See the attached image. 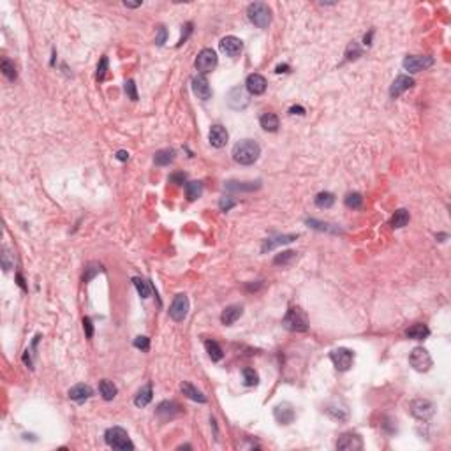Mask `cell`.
Returning a JSON list of instances; mask_svg holds the SVG:
<instances>
[{"label":"cell","mask_w":451,"mask_h":451,"mask_svg":"<svg viewBox=\"0 0 451 451\" xmlns=\"http://www.w3.org/2000/svg\"><path fill=\"white\" fill-rule=\"evenodd\" d=\"M259 155H261V146L252 139H242L233 148V159L242 166L254 164L259 159Z\"/></svg>","instance_id":"1"},{"label":"cell","mask_w":451,"mask_h":451,"mask_svg":"<svg viewBox=\"0 0 451 451\" xmlns=\"http://www.w3.org/2000/svg\"><path fill=\"white\" fill-rule=\"evenodd\" d=\"M247 16H249L250 23L257 26V28H266L272 23V11L265 2H254L247 7Z\"/></svg>","instance_id":"3"},{"label":"cell","mask_w":451,"mask_h":451,"mask_svg":"<svg viewBox=\"0 0 451 451\" xmlns=\"http://www.w3.org/2000/svg\"><path fill=\"white\" fill-rule=\"evenodd\" d=\"M249 104H250V95H249V92H247L245 86L238 85V86H235V88L229 90V93H228L229 108L240 111V109H245Z\"/></svg>","instance_id":"7"},{"label":"cell","mask_w":451,"mask_h":451,"mask_svg":"<svg viewBox=\"0 0 451 451\" xmlns=\"http://www.w3.org/2000/svg\"><path fill=\"white\" fill-rule=\"evenodd\" d=\"M205 347H206L208 356L212 358V362H220V360H222L224 353H222V349H220V346L215 342V340H206Z\"/></svg>","instance_id":"31"},{"label":"cell","mask_w":451,"mask_h":451,"mask_svg":"<svg viewBox=\"0 0 451 451\" xmlns=\"http://www.w3.org/2000/svg\"><path fill=\"white\" fill-rule=\"evenodd\" d=\"M134 347H138V349H141V351H148L150 349V339L148 337H143V335L136 337Z\"/></svg>","instance_id":"44"},{"label":"cell","mask_w":451,"mask_h":451,"mask_svg":"<svg viewBox=\"0 0 451 451\" xmlns=\"http://www.w3.org/2000/svg\"><path fill=\"white\" fill-rule=\"evenodd\" d=\"M192 92H194L196 95H198V99H201V101H208V99L212 97L210 83L203 74L196 76V78L192 79Z\"/></svg>","instance_id":"16"},{"label":"cell","mask_w":451,"mask_h":451,"mask_svg":"<svg viewBox=\"0 0 451 451\" xmlns=\"http://www.w3.org/2000/svg\"><path fill=\"white\" fill-rule=\"evenodd\" d=\"M287 69H289V65L284 63V65H279V67H277V72H287Z\"/></svg>","instance_id":"51"},{"label":"cell","mask_w":451,"mask_h":451,"mask_svg":"<svg viewBox=\"0 0 451 451\" xmlns=\"http://www.w3.org/2000/svg\"><path fill=\"white\" fill-rule=\"evenodd\" d=\"M273 416H275V420L280 423V425H289V423L295 422V418H296L295 407H293L289 402H282V404H279V406H275Z\"/></svg>","instance_id":"14"},{"label":"cell","mask_w":451,"mask_h":451,"mask_svg":"<svg viewBox=\"0 0 451 451\" xmlns=\"http://www.w3.org/2000/svg\"><path fill=\"white\" fill-rule=\"evenodd\" d=\"M92 397V388H90L88 384H76L69 390V399L74 400V402H85Z\"/></svg>","instance_id":"20"},{"label":"cell","mask_w":451,"mask_h":451,"mask_svg":"<svg viewBox=\"0 0 451 451\" xmlns=\"http://www.w3.org/2000/svg\"><path fill=\"white\" fill-rule=\"evenodd\" d=\"M125 93L131 97V101H138V92H136V85L132 79H127L125 81Z\"/></svg>","instance_id":"43"},{"label":"cell","mask_w":451,"mask_h":451,"mask_svg":"<svg viewBox=\"0 0 451 451\" xmlns=\"http://www.w3.org/2000/svg\"><path fill=\"white\" fill-rule=\"evenodd\" d=\"M295 259H296V252H295V250H284V252H280V254H277V256H275V259H273V265L286 266V265H291Z\"/></svg>","instance_id":"32"},{"label":"cell","mask_w":451,"mask_h":451,"mask_svg":"<svg viewBox=\"0 0 451 451\" xmlns=\"http://www.w3.org/2000/svg\"><path fill=\"white\" fill-rule=\"evenodd\" d=\"M99 272H102V266L99 263H90L85 268V275H83V282H90L93 277L97 275Z\"/></svg>","instance_id":"39"},{"label":"cell","mask_w":451,"mask_h":451,"mask_svg":"<svg viewBox=\"0 0 451 451\" xmlns=\"http://www.w3.org/2000/svg\"><path fill=\"white\" fill-rule=\"evenodd\" d=\"M217 63H219V58H217V53L210 48H205L199 51L198 58H196V69L201 72L203 76L212 72L213 69L217 67Z\"/></svg>","instance_id":"6"},{"label":"cell","mask_w":451,"mask_h":451,"mask_svg":"<svg viewBox=\"0 0 451 451\" xmlns=\"http://www.w3.org/2000/svg\"><path fill=\"white\" fill-rule=\"evenodd\" d=\"M266 78L261 74H257V72H254V74H249L245 79V88L249 93H252V95H261V93L266 92Z\"/></svg>","instance_id":"15"},{"label":"cell","mask_w":451,"mask_h":451,"mask_svg":"<svg viewBox=\"0 0 451 451\" xmlns=\"http://www.w3.org/2000/svg\"><path fill=\"white\" fill-rule=\"evenodd\" d=\"M99 392H101V395L104 400H113L116 397V393H118V390H116V386L111 383V381L102 379L101 383H99Z\"/></svg>","instance_id":"29"},{"label":"cell","mask_w":451,"mask_h":451,"mask_svg":"<svg viewBox=\"0 0 451 451\" xmlns=\"http://www.w3.org/2000/svg\"><path fill=\"white\" fill-rule=\"evenodd\" d=\"M409 212H407L406 208H400V210H397L395 213H393V217H392V228H395V229H400V228H404V226H407V222H409Z\"/></svg>","instance_id":"30"},{"label":"cell","mask_w":451,"mask_h":451,"mask_svg":"<svg viewBox=\"0 0 451 451\" xmlns=\"http://www.w3.org/2000/svg\"><path fill=\"white\" fill-rule=\"evenodd\" d=\"M344 203H346L347 208H360V206L363 205V198H362V194H358V192H351V194L346 196Z\"/></svg>","instance_id":"37"},{"label":"cell","mask_w":451,"mask_h":451,"mask_svg":"<svg viewBox=\"0 0 451 451\" xmlns=\"http://www.w3.org/2000/svg\"><path fill=\"white\" fill-rule=\"evenodd\" d=\"M259 123H261V127L265 129V131L268 132H277L279 131V116L275 115V113H265V115L259 118Z\"/></svg>","instance_id":"25"},{"label":"cell","mask_w":451,"mask_h":451,"mask_svg":"<svg viewBox=\"0 0 451 451\" xmlns=\"http://www.w3.org/2000/svg\"><path fill=\"white\" fill-rule=\"evenodd\" d=\"M409 363L418 372H429L432 369V356L425 347H414L409 354Z\"/></svg>","instance_id":"5"},{"label":"cell","mask_w":451,"mask_h":451,"mask_svg":"<svg viewBox=\"0 0 451 451\" xmlns=\"http://www.w3.org/2000/svg\"><path fill=\"white\" fill-rule=\"evenodd\" d=\"M0 69H2V74H4L9 81H14L16 79V67H14V63H12L11 60H2Z\"/></svg>","instance_id":"35"},{"label":"cell","mask_w":451,"mask_h":451,"mask_svg":"<svg viewBox=\"0 0 451 451\" xmlns=\"http://www.w3.org/2000/svg\"><path fill=\"white\" fill-rule=\"evenodd\" d=\"M219 48H220V51H222L226 56H231V58H235V56H238L240 53H242L243 42H242V39L235 37V35H226V37H224L222 41L219 42Z\"/></svg>","instance_id":"13"},{"label":"cell","mask_w":451,"mask_h":451,"mask_svg":"<svg viewBox=\"0 0 451 451\" xmlns=\"http://www.w3.org/2000/svg\"><path fill=\"white\" fill-rule=\"evenodd\" d=\"M314 201H316V205L319 206V208H330V206L335 203V196H333L332 192H319Z\"/></svg>","instance_id":"34"},{"label":"cell","mask_w":451,"mask_h":451,"mask_svg":"<svg viewBox=\"0 0 451 451\" xmlns=\"http://www.w3.org/2000/svg\"><path fill=\"white\" fill-rule=\"evenodd\" d=\"M434 58L432 56H422V55H409L404 58V69L409 72H422L425 69L432 67Z\"/></svg>","instance_id":"11"},{"label":"cell","mask_w":451,"mask_h":451,"mask_svg":"<svg viewBox=\"0 0 451 451\" xmlns=\"http://www.w3.org/2000/svg\"><path fill=\"white\" fill-rule=\"evenodd\" d=\"M180 390H182V393L187 397V399L190 400H194V402H199V404H205L206 402V397L203 395L201 392H199L198 388H194L190 383H182L180 384Z\"/></svg>","instance_id":"23"},{"label":"cell","mask_w":451,"mask_h":451,"mask_svg":"<svg viewBox=\"0 0 451 451\" xmlns=\"http://www.w3.org/2000/svg\"><path fill=\"white\" fill-rule=\"evenodd\" d=\"M178 413H180V407L176 406L175 402H162V404H159V407H157V416H159L160 420H164V422L175 418Z\"/></svg>","instance_id":"21"},{"label":"cell","mask_w":451,"mask_h":451,"mask_svg":"<svg viewBox=\"0 0 451 451\" xmlns=\"http://www.w3.org/2000/svg\"><path fill=\"white\" fill-rule=\"evenodd\" d=\"M226 189L228 190H245V192H250V190H256L261 187V182H226Z\"/></svg>","instance_id":"28"},{"label":"cell","mask_w":451,"mask_h":451,"mask_svg":"<svg viewBox=\"0 0 451 451\" xmlns=\"http://www.w3.org/2000/svg\"><path fill=\"white\" fill-rule=\"evenodd\" d=\"M123 5H125V7H138V5H141V2H123Z\"/></svg>","instance_id":"50"},{"label":"cell","mask_w":451,"mask_h":451,"mask_svg":"<svg viewBox=\"0 0 451 451\" xmlns=\"http://www.w3.org/2000/svg\"><path fill=\"white\" fill-rule=\"evenodd\" d=\"M83 328H85V332H86V337L92 339L93 337V325H92V319H90V317H85V319H83Z\"/></svg>","instance_id":"46"},{"label":"cell","mask_w":451,"mask_h":451,"mask_svg":"<svg viewBox=\"0 0 451 451\" xmlns=\"http://www.w3.org/2000/svg\"><path fill=\"white\" fill-rule=\"evenodd\" d=\"M185 192H187V198H189L190 201H194V199H198L199 196L203 194V183L201 182H189L185 185Z\"/></svg>","instance_id":"33"},{"label":"cell","mask_w":451,"mask_h":451,"mask_svg":"<svg viewBox=\"0 0 451 451\" xmlns=\"http://www.w3.org/2000/svg\"><path fill=\"white\" fill-rule=\"evenodd\" d=\"M337 450L360 451V450H363V439L358 436V434H353V432L342 434L340 439L337 441Z\"/></svg>","instance_id":"12"},{"label":"cell","mask_w":451,"mask_h":451,"mask_svg":"<svg viewBox=\"0 0 451 451\" xmlns=\"http://www.w3.org/2000/svg\"><path fill=\"white\" fill-rule=\"evenodd\" d=\"M330 360L333 362V365H335L337 370L346 372V370H349L351 365H353L354 353L349 349H346V347H339V349H333L332 353H330Z\"/></svg>","instance_id":"8"},{"label":"cell","mask_w":451,"mask_h":451,"mask_svg":"<svg viewBox=\"0 0 451 451\" xmlns=\"http://www.w3.org/2000/svg\"><path fill=\"white\" fill-rule=\"evenodd\" d=\"M411 409V414H413L414 418H418V420H430V418L434 416V413H436V406H434L430 400L427 399H416L411 402L409 406Z\"/></svg>","instance_id":"9"},{"label":"cell","mask_w":451,"mask_h":451,"mask_svg":"<svg viewBox=\"0 0 451 451\" xmlns=\"http://www.w3.org/2000/svg\"><path fill=\"white\" fill-rule=\"evenodd\" d=\"M166 41V28L164 26H159V35L155 37V44L157 46H162Z\"/></svg>","instance_id":"47"},{"label":"cell","mask_w":451,"mask_h":451,"mask_svg":"<svg viewBox=\"0 0 451 451\" xmlns=\"http://www.w3.org/2000/svg\"><path fill=\"white\" fill-rule=\"evenodd\" d=\"M116 159L122 160V162H125V160H129V152H125V150H118V152H116Z\"/></svg>","instance_id":"49"},{"label":"cell","mask_w":451,"mask_h":451,"mask_svg":"<svg viewBox=\"0 0 451 451\" xmlns=\"http://www.w3.org/2000/svg\"><path fill=\"white\" fill-rule=\"evenodd\" d=\"M429 335H430L429 326L423 325V323H416V325H413L411 328L406 330V337L407 339H413V340H423Z\"/></svg>","instance_id":"22"},{"label":"cell","mask_w":451,"mask_h":451,"mask_svg":"<svg viewBox=\"0 0 451 451\" xmlns=\"http://www.w3.org/2000/svg\"><path fill=\"white\" fill-rule=\"evenodd\" d=\"M106 72H108V56H102L101 63L97 65V79L102 81L106 78Z\"/></svg>","instance_id":"42"},{"label":"cell","mask_w":451,"mask_h":451,"mask_svg":"<svg viewBox=\"0 0 451 451\" xmlns=\"http://www.w3.org/2000/svg\"><path fill=\"white\" fill-rule=\"evenodd\" d=\"M242 314H243V307L242 305H229V307L224 309L222 316H220V321H222V325L231 326V325H235L240 317H242Z\"/></svg>","instance_id":"19"},{"label":"cell","mask_w":451,"mask_h":451,"mask_svg":"<svg viewBox=\"0 0 451 451\" xmlns=\"http://www.w3.org/2000/svg\"><path fill=\"white\" fill-rule=\"evenodd\" d=\"M185 180H187L185 173H173V175L169 176V182L176 183V185H182V183H185Z\"/></svg>","instance_id":"45"},{"label":"cell","mask_w":451,"mask_h":451,"mask_svg":"<svg viewBox=\"0 0 451 451\" xmlns=\"http://www.w3.org/2000/svg\"><path fill=\"white\" fill-rule=\"evenodd\" d=\"M235 206H236V201H235V199L229 198V196H224V198H220L219 208L222 210V212H229V210L235 208Z\"/></svg>","instance_id":"41"},{"label":"cell","mask_w":451,"mask_h":451,"mask_svg":"<svg viewBox=\"0 0 451 451\" xmlns=\"http://www.w3.org/2000/svg\"><path fill=\"white\" fill-rule=\"evenodd\" d=\"M208 139H210V143H212V146L222 148V146H226V143H228L229 134L222 125H212L210 127V132H208Z\"/></svg>","instance_id":"17"},{"label":"cell","mask_w":451,"mask_h":451,"mask_svg":"<svg viewBox=\"0 0 451 451\" xmlns=\"http://www.w3.org/2000/svg\"><path fill=\"white\" fill-rule=\"evenodd\" d=\"M189 309H190L189 298H187V295L180 293V295L175 296L171 307H169V317H171L173 321H176V323H180V321H183L187 317Z\"/></svg>","instance_id":"10"},{"label":"cell","mask_w":451,"mask_h":451,"mask_svg":"<svg viewBox=\"0 0 451 451\" xmlns=\"http://www.w3.org/2000/svg\"><path fill=\"white\" fill-rule=\"evenodd\" d=\"M243 381L247 386H257L259 384V374L254 369H243Z\"/></svg>","instance_id":"38"},{"label":"cell","mask_w":451,"mask_h":451,"mask_svg":"<svg viewBox=\"0 0 451 451\" xmlns=\"http://www.w3.org/2000/svg\"><path fill=\"white\" fill-rule=\"evenodd\" d=\"M298 238V235H282V236H277V238H268L263 242V247H261V252H266V250H272L273 247L277 245H284V243H289L293 242V240Z\"/></svg>","instance_id":"24"},{"label":"cell","mask_w":451,"mask_h":451,"mask_svg":"<svg viewBox=\"0 0 451 451\" xmlns=\"http://www.w3.org/2000/svg\"><path fill=\"white\" fill-rule=\"evenodd\" d=\"M104 439H106V444H108L109 448H113V450H122V451L134 450V444H132L131 437H129V434H127L122 427L108 429L104 434Z\"/></svg>","instance_id":"2"},{"label":"cell","mask_w":451,"mask_h":451,"mask_svg":"<svg viewBox=\"0 0 451 451\" xmlns=\"http://www.w3.org/2000/svg\"><path fill=\"white\" fill-rule=\"evenodd\" d=\"M289 113H291V115H305V108H302V106H293V108H289Z\"/></svg>","instance_id":"48"},{"label":"cell","mask_w":451,"mask_h":451,"mask_svg":"<svg viewBox=\"0 0 451 451\" xmlns=\"http://www.w3.org/2000/svg\"><path fill=\"white\" fill-rule=\"evenodd\" d=\"M152 399H153L152 384L148 383L138 392V395H136V399H134V404H136V407H145V406H148V404L152 402Z\"/></svg>","instance_id":"26"},{"label":"cell","mask_w":451,"mask_h":451,"mask_svg":"<svg viewBox=\"0 0 451 451\" xmlns=\"http://www.w3.org/2000/svg\"><path fill=\"white\" fill-rule=\"evenodd\" d=\"M173 160H175V150H171V148L159 150V152L153 155V162H155L157 166H168V164H171Z\"/></svg>","instance_id":"27"},{"label":"cell","mask_w":451,"mask_h":451,"mask_svg":"<svg viewBox=\"0 0 451 451\" xmlns=\"http://www.w3.org/2000/svg\"><path fill=\"white\" fill-rule=\"evenodd\" d=\"M413 86H414V79L411 78V76L400 74L399 78H397L395 81L392 83V88H390V95H392V97H399V95H402L406 90L413 88Z\"/></svg>","instance_id":"18"},{"label":"cell","mask_w":451,"mask_h":451,"mask_svg":"<svg viewBox=\"0 0 451 451\" xmlns=\"http://www.w3.org/2000/svg\"><path fill=\"white\" fill-rule=\"evenodd\" d=\"M282 325L286 326L287 330H291V332H307V330H309L307 316L303 314L302 309H298V307H291V309L287 310L286 316H284Z\"/></svg>","instance_id":"4"},{"label":"cell","mask_w":451,"mask_h":451,"mask_svg":"<svg viewBox=\"0 0 451 451\" xmlns=\"http://www.w3.org/2000/svg\"><path fill=\"white\" fill-rule=\"evenodd\" d=\"M360 55H362V49L358 48V44H356V42H351V44L347 46L346 58L347 60H354V58H358Z\"/></svg>","instance_id":"40"},{"label":"cell","mask_w":451,"mask_h":451,"mask_svg":"<svg viewBox=\"0 0 451 451\" xmlns=\"http://www.w3.org/2000/svg\"><path fill=\"white\" fill-rule=\"evenodd\" d=\"M132 282H134V286H136V289H138V293H139V296H141V298H148L150 296V284L146 282V280H143V279H139V277H134V279H132Z\"/></svg>","instance_id":"36"}]
</instances>
